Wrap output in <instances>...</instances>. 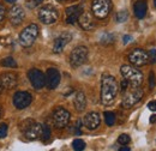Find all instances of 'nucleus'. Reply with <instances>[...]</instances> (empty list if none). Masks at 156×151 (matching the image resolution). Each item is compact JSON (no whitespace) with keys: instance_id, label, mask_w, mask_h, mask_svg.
<instances>
[{"instance_id":"1","label":"nucleus","mask_w":156,"mask_h":151,"mask_svg":"<svg viewBox=\"0 0 156 151\" xmlns=\"http://www.w3.org/2000/svg\"><path fill=\"white\" fill-rule=\"evenodd\" d=\"M119 91L118 83L113 76H103L101 79V103L103 106H111Z\"/></svg>"},{"instance_id":"2","label":"nucleus","mask_w":156,"mask_h":151,"mask_svg":"<svg viewBox=\"0 0 156 151\" xmlns=\"http://www.w3.org/2000/svg\"><path fill=\"white\" fill-rule=\"evenodd\" d=\"M120 73L124 79L130 84V86H139L143 82V75L139 70L130 65H122L120 68Z\"/></svg>"},{"instance_id":"3","label":"nucleus","mask_w":156,"mask_h":151,"mask_svg":"<svg viewBox=\"0 0 156 151\" xmlns=\"http://www.w3.org/2000/svg\"><path fill=\"white\" fill-rule=\"evenodd\" d=\"M143 97V90L139 86H129V89L124 93L122 97V107L131 108L137 104Z\"/></svg>"},{"instance_id":"4","label":"nucleus","mask_w":156,"mask_h":151,"mask_svg":"<svg viewBox=\"0 0 156 151\" xmlns=\"http://www.w3.org/2000/svg\"><path fill=\"white\" fill-rule=\"evenodd\" d=\"M39 36V26L36 24H30L20 34V43L22 47H30L34 44Z\"/></svg>"},{"instance_id":"5","label":"nucleus","mask_w":156,"mask_h":151,"mask_svg":"<svg viewBox=\"0 0 156 151\" xmlns=\"http://www.w3.org/2000/svg\"><path fill=\"white\" fill-rule=\"evenodd\" d=\"M112 10L111 0H94L91 5L93 15L98 19H105Z\"/></svg>"},{"instance_id":"6","label":"nucleus","mask_w":156,"mask_h":151,"mask_svg":"<svg viewBox=\"0 0 156 151\" xmlns=\"http://www.w3.org/2000/svg\"><path fill=\"white\" fill-rule=\"evenodd\" d=\"M88 59V48L84 46H78L76 47L71 54H70V64L72 67H79L82 66Z\"/></svg>"},{"instance_id":"7","label":"nucleus","mask_w":156,"mask_h":151,"mask_svg":"<svg viewBox=\"0 0 156 151\" xmlns=\"http://www.w3.org/2000/svg\"><path fill=\"white\" fill-rule=\"evenodd\" d=\"M59 13L55 7L52 5H46L41 7L39 11V19L43 24H53L58 20Z\"/></svg>"},{"instance_id":"8","label":"nucleus","mask_w":156,"mask_h":151,"mask_svg":"<svg viewBox=\"0 0 156 151\" xmlns=\"http://www.w3.org/2000/svg\"><path fill=\"white\" fill-rule=\"evenodd\" d=\"M52 121L57 128H64L70 121V112L62 107H59L52 115Z\"/></svg>"},{"instance_id":"9","label":"nucleus","mask_w":156,"mask_h":151,"mask_svg":"<svg viewBox=\"0 0 156 151\" xmlns=\"http://www.w3.org/2000/svg\"><path fill=\"white\" fill-rule=\"evenodd\" d=\"M129 61L133 66H144L148 64V52L142 48H136L129 54Z\"/></svg>"},{"instance_id":"10","label":"nucleus","mask_w":156,"mask_h":151,"mask_svg":"<svg viewBox=\"0 0 156 151\" xmlns=\"http://www.w3.org/2000/svg\"><path fill=\"white\" fill-rule=\"evenodd\" d=\"M33 101V97L31 95L29 94L28 91H18L13 95V106L17 108V109H25L27 107L30 106Z\"/></svg>"},{"instance_id":"11","label":"nucleus","mask_w":156,"mask_h":151,"mask_svg":"<svg viewBox=\"0 0 156 151\" xmlns=\"http://www.w3.org/2000/svg\"><path fill=\"white\" fill-rule=\"evenodd\" d=\"M28 78H29L31 85L36 90L42 89L46 85V76L43 75V72H41L37 68H31L28 72Z\"/></svg>"},{"instance_id":"12","label":"nucleus","mask_w":156,"mask_h":151,"mask_svg":"<svg viewBox=\"0 0 156 151\" xmlns=\"http://www.w3.org/2000/svg\"><path fill=\"white\" fill-rule=\"evenodd\" d=\"M24 135L30 139V140H36L41 138V134H42V125H40L37 122H34V121H30V124L28 126L24 127L23 130Z\"/></svg>"},{"instance_id":"13","label":"nucleus","mask_w":156,"mask_h":151,"mask_svg":"<svg viewBox=\"0 0 156 151\" xmlns=\"http://www.w3.org/2000/svg\"><path fill=\"white\" fill-rule=\"evenodd\" d=\"M60 83V73L57 68L54 67H51L47 70V73H46V85L49 90H53L55 89Z\"/></svg>"},{"instance_id":"14","label":"nucleus","mask_w":156,"mask_h":151,"mask_svg":"<svg viewBox=\"0 0 156 151\" xmlns=\"http://www.w3.org/2000/svg\"><path fill=\"white\" fill-rule=\"evenodd\" d=\"M24 17H25V13H24V10L22 9V6L15 5L11 7V10L9 12V18H10V22L12 25H15V26L20 25L24 20Z\"/></svg>"},{"instance_id":"15","label":"nucleus","mask_w":156,"mask_h":151,"mask_svg":"<svg viewBox=\"0 0 156 151\" xmlns=\"http://www.w3.org/2000/svg\"><path fill=\"white\" fill-rule=\"evenodd\" d=\"M72 40V35L70 33H62L60 34L58 37L54 40V44H53V52L55 54H60L64 48L66 47V44Z\"/></svg>"},{"instance_id":"16","label":"nucleus","mask_w":156,"mask_h":151,"mask_svg":"<svg viewBox=\"0 0 156 151\" xmlns=\"http://www.w3.org/2000/svg\"><path fill=\"white\" fill-rule=\"evenodd\" d=\"M83 124L84 126L90 130V131H94L96 130L100 124H101V118H100V114L96 112H90L84 116V120H83Z\"/></svg>"},{"instance_id":"17","label":"nucleus","mask_w":156,"mask_h":151,"mask_svg":"<svg viewBox=\"0 0 156 151\" xmlns=\"http://www.w3.org/2000/svg\"><path fill=\"white\" fill-rule=\"evenodd\" d=\"M0 85L2 89H13L17 85V75L13 72H5L0 76Z\"/></svg>"},{"instance_id":"18","label":"nucleus","mask_w":156,"mask_h":151,"mask_svg":"<svg viewBox=\"0 0 156 151\" xmlns=\"http://www.w3.org/2000/svg\"><path fill=\"white\" fill-rule=\"evenodd\" d=\"M83 12L82 5H73L66 9V23L67 24H75L78 20L79 16Z\"/></svg>"},{"instance_id":"19","label":"nucleus","mask_w":156,"mask_h":151,"mask_svg":"<svg viewBox=\"0 0 156 151\" xmlns=\"http://www.w3.org/2000/svg\"><path fill=\"white\" fill-rule=\"evenodd\" d=\"M78 23H79L80 28L84 29V30H93L94 26H95L93 16L89 12H87V11H83L82 12V15L78 18Z\"/></svg>"},{"instance_id":"20","label":"nucleus","mask_w":156,"mask_h":151,"mask_svg":"<svg viewBox=\"0 0 156 151\" xmlns=\"http://www.w3.org/2000/svg\"><path fill=\"white\" fill-rule=\"evenodd\" d=\"M73 104H75V108L77 112H84L85 108H87V98H85V95L84 93L79 91L76 94L75 98H73Z\"/></svg>"},{"instance_id":"21","label":"nucleus","mask_w":156,"mask_h":151,"mask_svg":"<svg viewBox=\"0 0 156 151\" xmlns=\"http://www.w3.org/2000/svg\"><path fill=\"white\" fill-rule=\"evenodd\" d=\"M133 11H135V15L138 19H143L147 15V11H148V5H147V1L144 0H139L137 1L133 6Z\"/></svg>"},{"instance_id":"22","label":"nucleus","mask_w":156,"mask_h":151,"mask_svg":"<svg viewBox=\"0 0 156 151\" xmlns=\"http://www.w3.org/2000/svg\"><path fill=\"white\" fill-rule=\"evenodd\" d=\"M0 64H1L2 67H10V68L17 67V62H16V60L12 57H7V58H5V59H2Z\"/></svg>"},{"instance_id":"23","label":"nucleus","mask_w":156,"mask_h":151,"mask_svg":"<svg viewBox=\"0 0 156 151\" xmlns=\"http://www.w3.org/2000/svg\"><path fill=\"white\" fill-rule=\"evenodd\" d=\"M105 121L107 124V126H113L115 122V114L113 112H105Z\"/></svg>"},{"instance_id":"24","label":"nucleus","mask_w":156,"mask_h":151,"mask_svg":"<svg viewBox=\"0 0 156 151\" xmlns=\"http://www.w3.org/2000/svg\"><path fill=\"white\" fill-rule=\"evenodd\" d=\"M100 42H101L102 44H111V43L114 42V35H113V34H108V33H106V34H103V35L101 36Z\"/></svg>"},{"instance_id":"25","label":"nucleus","mask_w":156,"mask_h":151,"mask_svg":"<svg viewBox=\"0 0 156 151\" xmlns=\"http://www.w3.org/2000/svg\"><path fill=\"white\" fill-rule=\"evenodd\" d=\"M72 148L75 151H83L85 149V142L82 139H75L72 143Z\"/></svg>"},{"instance_id":"26","label":"nucleus","mask_w":156,"mask_h":151,"mask_svg":"<svg viewBox=\"0 0 156 151\" xmlns=\"http://www.w3.org/2000/svg\"><path fill=\"white\" fill-rule=\"evenodd\" d=\"M41 138L43 142H48L51 139V128L47 125H42V134Z\"/></svg>"},{"instance_id":"27","label":"nucleus","mask_w":156,"mask_h":151,"mask_svg":"<svg viewBox=\"0 0 156 151\" xmlns=\"http://www.w3.org/2000/svg\"><path fill=\"white\" fill-rule=\"evenodd\" d=\"M117 22L119 23H124V22H126L127 18H129V13H127V11L126 10H122V11H119L117 13Z\"/></svg>"},{"instance_id":"28","label":"nucleus","mask_w":156,"mask_h":151,"mask_svg":"<svg viewBox=\"0 0 156 151\" xmlns=\"http://www.w3.org/2000/svg\"><path fill=\"white\" fill-rule=\"evenodd\" d=\"M130 140H131V138H130V135H127V134H120L119 138H118V143L121 144V145H126V144H129Z\"/></svg>"},{"instance_id":"29","label":"nucleus","mask_w":156,"mask_h":151,"mask_svg":"<svg viewBox=\"0 0 156 151\" xmlns=\"http://www.w3.org/2000/svg\"><path fill=\"white\" fill-rule=\"evenodd\" d=\"M148 62H150V64H155L156 62V49L155 48H151V49L148 52Z\"/></svg>"},{"instance_id":"30","label":"nucleus","mask_w":156,"mask_h":151,"mask_svg":"<svg viewBox=\"0 0 156 151\" xmlns=\"http://www.w3.org/2000/svg\"><path fill=\"white\" fill-rule=\"evenodd\" d=\"M7 130H9V127H7L6 124H1L0 125V139L5 138L7 135Z\"/></svg>"},{"instance_id":"31","label":"nucleus","mask_w":156,"mask_h":151,"mask_svg":"<svg viewBox=\"0 0 156 151\" xmlns=\"http://www.w3.org/2000/svg\"><path fill=\"white\" fill-rule=\"evenodd\" d=\"M155 85H156L155 73H154V72H150V73H149V86H150V89H154Z\"/></svg>"},{"instance_id":"32","label":"nucleus","mask_w":156,"mask_h":151,"mask_svg":"<svg viewBox=\"0 0 156 151\" xmlns=\"http://www.w3.org/2000/svg\"><path fill=\"white\" fill-rule=\"evenodd\" d=\"M42 1L43 0H30V1H28V7L29 9H34V7L39 6L40 4H42Z\"/></svg>"},{"instance_id":"33","label":"nucleus","mask_w":156,"mask_h":151,"mask_svg":"<svg viewBox=\"0 0 156 151\" xmlns=\"http://www.w3.org/2000/svg\"><path fill=\"white\" fill-rule=\"evenodd\" d=\"M129 86H130V84H129V83H127L125 79H122V82H121V84H120V91L124 94V93H125V91L129 89Z\"/></svg>"},{"instance_id":"34","label":"nucleus","mask_w":156,"mask_h":151,"mask_svg":"<svg viewBox=\"0 0 156 151\" xmlns=\"http://www.w3.org/2000/svg\"><path fill=\"white\" fill-rule=\"evenodd\" d=\"M5 16H6V9H5V6L2 4H0V22L4 20Z\"/></svg>"},{"instance_id":"35","label":"nucleus","mask_w":156,"mask_h":151,"mask_svg":"<svg viewBox=\"0 0 156 151\" xmlns=\"http://www.w3.org/2000/svg\"><path fill=\"white\" fill-rule=\"evenodd\" d=\"M148 108L150 111H153V112H156V101H150L148 103Z\"/></svg>"},{"instance_id":"36","label":"nucleus","mask_w":156,"mask_h":151,"mask_svg":"<svg viewBox=\"0 0 156 151\" xmlns=\"http://www.w3.org/2000/svg\"><path fill=\"white\" fill-rule=\"evenodd\" d=\"M131 40H132V37H131L130 35H125V36L122 37V42H124V43L126 44V43H129V42H130Z\"/></svg>"},{"instance_id":"37","label":"nucleus","mask_w":156,"mask_h":151,"mask_svg":"<svg viewBox=\"0 0 156 151\" xmlns=\"http://www.w3.org/2000/svg\"><path fill=\"white\" fill-rule=\"evenodd\" d=\"M119 151H131V150H130V148H129V146H126V145H122V146L119 149Z\"/></svg>"},{"instance_id":"38","label":"nucleus","mask_w":156,"mask_h":151,"mask_svg":"<svg viewBox=\"0 0 156 151\" xmlns=\"http://www.w3.org/2000/svg\"><path fill=\"white\" fill-rule=\"evenodd\" d=\"M150 122H151V124H155L156 122V115H153V116L150 118Z\"/></svg>"},{"instance_id":"39","label":"nucleus","mask_w":156,"mask_h":151,"mask_svg":"<svg viewBox=\"0 0 156 151\" xmlns=\"http://www.w3.org/2000/svg\"><path fill=\"white\" fill-rule=\"evenodd\" d=\"M5 1H6V2H9V4H13L16 0H5Z\"/></svg>"},{"instance_id":"40","label":"nucleus","mask_w":156,"mask_h":151,"mask_svg":"<svg viewBox=\"0 0 156 151\" xmlns=\"http://www.w3.org/2000/svg\"><path fill=\"white\" fill-rule=\"evenodd\" d=\"M154 5L156 6V0H154Z\"/></svg>"},{"instance_id":"41","label":"nucleus","mask_w":156,"mask_h":151,"mask_svg":"<svg viewBox=\"0 0 156 151\" xmlns=\"http://www.w3.org/2000/svg\"><path fill=\"white\" fill-rule=\"evenodd\" d=\"M1 89H2V88H1V85H0V91H1Z\"/></svg>"},{"instance_id":"42","label":"nucleus","mask_w":156,"mask_h":151,"mask_svg":"<svg viewBox=\"0 0 156 151\" xmlns=\"http://www.w3.org/2000/svg\"><path fill=\"white\" fill-rule=\"evenodd\" d=\"M70 1H75V0H70Z\"/></svg>"}]
</instances>
